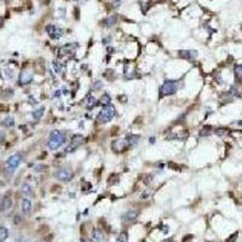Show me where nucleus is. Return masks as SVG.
<instances>
[{"label":"nucleus","mask_w":242,"mask_h":242,"mask_svg":"<svg viewBox=\"0 0 242 242\" xmlns=\"http://www.w3.org/2000/svg\"><path fill=\"white\" fill-rule=\"evenodd\" d=\"M91 242H93V241H92V240H91Z\"/></svg>","instance_id":"393cba45"},{"label":"nucleus","mask_w":242,"mask_h":242,"mask_svg":"<svg viewBox=\"0 0 242 242\" xmlns=\"http://www.w3.org/2000/svg\"><path fill=\"white\" fill-rule=\"evenodd\" d=\"M103 237H104V235H103V233H102L98 228H93V229H92L91 240H92L93 242H101V241H103Z\"/></svg>","instance_id":"9b49d317"},{"label":"nucleus","mask_w":242,"mask_h":242,"mask_svg":"<svg viewBox=\"0 0 242 242\" xmlns=\"http://www.w3.org/2000/svg\"><path fill=\"white\" fill-rule=\"evenodd\" d=\"M21 207H22V212H23V213L28 216L32 212V201L29 199L24 197L21 201Z\"/></svg>","instance_id":"9d476101"},{"label":"nucleus","mask_w":242,"mask_h":242,"mask_svg":"<svg viewBox=\"0 0 242 242\" xmlns=\"http://www.w3.org/2000/svg\"><path fill=\"white\" fill-rule=\"evenodd\" d=\"M66 142H67L66 133L62 131H58V129H55V131H52L49 136L47 146H49L50 150H57L58 148H61Z\"/></svg>","instance_id":"f257e3e1"},{"label":"nucleus","mask_w":242,"mask_h":242,"mask_svg":"<svg viewBox=\"0 0 242 242\" xmlns=\"http://www.w3.org/2000/svg\"><path fill=\"white\" fill-rule=\"evenodd\" d=\"M1 24H3V20H1V18H0V26H1Z\"/></svg>","instance_id":"b1692460"},{"label":"nucleus","mask_w":242,"mask_h":242,"mask_svg":"<svg viewBox=\"0 0 242 242\" xmlns=\"http://www.w3.org/2000/svg\"><path fill=\"white\" fill-rule=\"evenodd\" d=\"M114 115H115V108L111 104L105 105V107H103V109L101 110V113L98 114L97 121H98V123H105V122H108L113 119Z\"/></svg>","instance_id":"f03ea898"},{"label":"nucleus","mask_w":242,"mask_h":242,"mask_svg":"<svg viewBox=\"0 0 242 242\" xmlns=\"http://www.w3.org/2000/svg\"><path fill=\"white\" fill-rule=\"evenodd\" d=\"M117 241L119 242H127V234L126 233H121L117 237Z\"/></svg>","instance_id":"4be33fe9"},{"label":"nucleus","mask_w":242,"mask_h":242,"mask_svg":"<svg viewBox=\"0 0 242 242\" xmlns=\"http://www.w3.org/2000/svg\"><path fill=\"white\" fill-rule=\"evenodd\" d=\"M21 161H22V155L18 154V153H16V154L11 155L6 160V162H5V167H6V169L9 171V172H14V171L20 166Z\"/></svg>","instance_id":"7ed1b4c3"},{"label":"nucleus","mask_w":242,"mask_h":242,"mask_svg":"<svg viewBox=\"0 0 242 242\" xmlns=\"http://www.w3.org/2000/svg\"><path fill=\"white\" fill-rule=\"evenodd\" d=\"M31 81H32V74L29 73V72L23 70V72L20 74V84L21 85H27Z\"/></svg>","instance_id":"f8f14e48"},{"label":"nucleus","mask_w":242,"mask_h":242,"mask_svg":"<svg viewBox=\"0 0 242 242\" xmlns=\"http://www.w3.org/2000/svg\"><path fill=\"white\" fill-rule=\"evenodd\" d=\"M87 101H90V102L87 103V107H92V105H93V103H94V98H93L92 96H90V97L87 98Z\"/></svg>","instance_id":"5701e85b"},{"label":"nucleus","mask_w":242,"mask_h":242,"mask_svg":"<svg viewBox=\"0 0 242 242\" xmlns=\"http://www.w3.org/2000/svg\"><path fill=\"white\" fill-rule=\"evenodd\" d=\"M78 47V45H75V44H67V45H64L62 49L60 50V54L62 52V55H67V54H70V52H73L75 51V49Z\"/></svg>","instance_id":"ddd939ff"},{"label":"nucleus","mask_w":242,"mask_h":242,"mask_svg":"<svg viewBox=\"0 0 242 242\" xmlns=\"http://www.w3.org/2000/svg\"><path fill=\"white\" fill-rule=\"evenodd\" d=\"M46 32L49 33V35L52 39H58V38L62 37V31L60 28H57L56 26H54V24L47 26L46 27Z\"/></svg>","instance_id":"0eeeda50"},{"label":"nucleus","mask_w":242,"mask_h":242,"mask_svg":"<svg viewBox=\"0 0 242 242\" xmlns=\"http://www.w3.org/2000/svg\"><path fill=\"white\" fill-rule=\"evenodd\" d=\"M137 217H138L137 212L133 211V209H129V211L125 212V213L122 214V220L126 222V223H131V222H134L136 219H137Z\"/></svg>","instance_id":"6e6552de"},{"label":"nucleus","mask_w":242,"mask_h":242,"mask_svg":"<svg viewBox=\"0 0 242 242\" xmlns=\"http://www.w3.org/2000/svg\"><path fill=\"white\" fill-rule=\"evenodd\" d=\"M161 92L162 94H173L174 92H177V84L176 81H172V80H167L163 82V85L161 86Z\"/></svg>","instance_id":"39448f33"},{"label":"nucleus","mask_w":242,"mask_h":242,"mask_svg":"<svg viewBox=\"0 0 242 242\" xmlns=\"http://www.w3.org/2000/svg\"><path fill=\"white\" fill-rule=\"evenodd\" d=\"M179 55L185 58H195L197 56L196 51H179Z\"/></svg>","instance_id":"2eb2a0df"},{"label":"nucleus","mask_w":242,"mask_h":242,"mask_svg":"<svg viewBox=\"0 0 242 242\" xmlns=\"http://www.w3.org/2000/svg\"><path fill=\"white\" fill-rule=\"evenodd\" d=\"M110 101H111V98L108 93H104L103 96L101 97V99H99V103H101L103 107H105V105H109L110 104Z\"/></svg>","instance_id":"dca6fc26"},{"label":"nucleus","mask_w":242,"mask_h":242,"mask_svg":"<svg viewBox=\"0 0 242 242\" xmlns=\"http://www.w3.org/2000/svg\"><path fill=\"white\" fill-rule=\"evenodd\" d=\"M14 117H6L4 121H3V126H5V127H12L14 126Z\"/></svg>","instance_id":"aec40b11"},{"label":"nucleus","mask_w":242,"mask_h":242,"mask_svg":"<svg viewBox=\"0 0 242 242\" xmlns=\"http://www.w3.org/2000/svg\"><path fill=\"white\" fill-rule=\"evenodd\" d=\"M7 236H9L7 229L4 226H0V242H5V240L7 239Z\"/></svg>","instance_id":"f3484780"},{"label":"nucleus","mask_w":242,"mask_h":242,"mask_svg":"<svg viewBox=\"0 0 242 242\" xmlns=\"http://www.w3.org/2000/svg\"><path fill=\"white\" fill-rule=\"evenodd\" d=\"M138 139H139L138 136H136V134H131V136H128V137H127L126 144H127L128 146H132V145H134V144H137Z\"/></svg>","instance_id":"4468645a"},{"label":"nucleus","mask_w":242,"mask_h":242,"mask_svg":"<svg viewBox=\"0 0 242 242\" xmlns=\"http://www.w3.org/2000/svg\"><path fill=\"white\" fill-rule=\"evenodd\" d=\"M22 193L24 194V195H31V194H32V188L29 186L28 184H23L22 185Z\"/></svg>","instance_id":"412c9836"},{"label":"nucleus","mask_w":242,"mask_h":242,"mask_svg":"<svg viewBox=\"0 0 242 242\" xmlns=\"http://www.w3.org/2000/svg\"><path fill=\"white\" fill-rule=\"evenodd\" d=\"M234 73H235L236 79L242 80V64H237V66H235V68H234Z\"/></svg>","instance_id":"a211bd4d"},{"label":"nucleus","mask_w":242,"mask_h":242,"mask_svg":"<svg viewBox=\"0 0 242 242\" xmlns=\"http://www.w3.org/2000/svg\"><path fill=\"white\" fill-rule=\"evenodd\" d=\"M73 176H74V173L70 168H60V169H57L55 173V177L61 182H69L73 178Z\"/></svg>","instance_id":"20e7f679"},{"label":"nucleus","mask_w":242,"mask_h":242,"mask_svg":"<svg viewBox=\"0 0 242 242\" xmlns=\"http://www.w3.org/2000/svg\"><path fill=\"white\" fill-rule=\"evenodd\" d=\"M43 114H44V107H41V108H39V109H37V110H34L33 113H32V115H33V117L35 120H39L41 116H43Z\"/></svg>","instance_id":"6ab92c4d"},{"label":"nucleus","mask_w":242,"mask_h":242,"mask_svg":"<svg viewBox=\"0 0 242 242\" xmlns=\"http://www.w3.org/2000/svg\"><path fill=\"white\" fill-rule=\"evenodd\" d=\"M11 205H12V201H11V199L6 195L1 199V201H0V213L1 212H6L7 209L11 208Z\"/></svg>","instance_id":"1a4fd4ad"},{"label":"nucleus","mask_w":242,"mask_h":242,"mask_svg":"<svg viewBox=\"0 0 242 242\" xmlns=\"http://www.w3.org/2000/svg\"><path fill=\"white\" fill-rule=\"evenodd\" d=\"M82 140H84V137L80 134H74L72 140H70V144L69 146L67 148V151L68 153H72V151H75L76 149L79 148V145L82 143Z\"/></svg>","instance_id":"423d86ee"}]
</instances>
